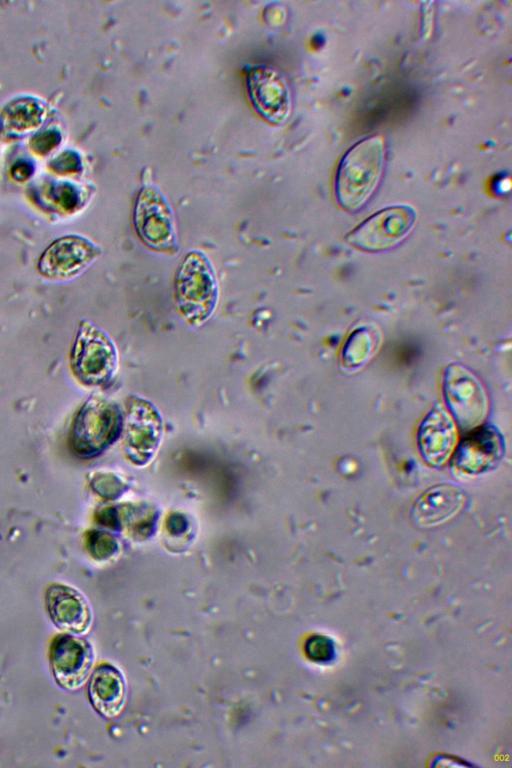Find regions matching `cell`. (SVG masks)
<instances>
[{"label": "cell", "mask_w": 512, "mask_h": 768, "mask_svg": "<svg viewBox=\"0 0 512 768\" xmlns=\"http://www.w3.org/2000/svg\"><path fill=\"white\" fill-rule=\"evenodd\" d=\"M465 502L466 496L458 487L437 485L426 490L415 501L411 519L420 526H433L454 517Z\"/></svg>", "instance_id": "obj_13"}, {"label": "cell", "mask_w": 512, "mask_h": 768, "mask_svg": "<svg viewBox=\"0 0 512 768\" xmlns=\"http://www.w3.org/2000/svg\"><path fill=\"white\" fill-rule=\"evenodd\" d=\"M415 211L408 206L383 209L361 223L346 237L357 249L377 252L389 249L400 242L412 229Z\"/></svg>", "instance_id": "obj_5"}, {"label": "cell", "mask_w": 512, "mask_h": 768, "mask_svg": "<svg viewBox=\"0 0 512 768\" xmlns=\"http://www.w3.org/2000/svg\"><path fill=\"white\" fill-rule=\"evenodd\" d=\"M443 393L448 408L462 429H474L481 423L487 412V397L480 382L466 368L459 364L447 367Z\"/></svg>", "instance_id": "obj_6"}, {"label": "cell", "mask_w": 512, "mask_h": 768, "mask_svg": "<svg viewBox=\"0 0 512 768\" xmlns=\"http://www.w3.org/2000/svg\"><path fill=\"white\" fill-rule=\"evenodd\" d=\"M377 344V335L367 327L354 330L346 340L341 362L346 368H357L364 364L373 353Z\"/></svg>", "instance_id": "obj_16"}, {"label": "cell", "mask_w": 512, "mask_h": 768, "mask_svg": "<svg viewBox=\"0 0 512 768\" xmlns=\"http://www.w3.org/2000/svg\"><path fill=\"white\" fill-rule=\"evenodd\" d=\"M50 663L58 684L73 690L84 683L91 667L92 653L84 640L59 635L51 645Z\"/></svg>", "instance_id": "obj_9"}, {"label": "cell", "mask_w": 512, "mask_h": 768, "mask_svg": "<svg viewBox=\"0 0 512 768\" xmlns=\"http://www.w3.org/2000/svg\"><path fill=\"white\" fill-rule=\"evenodd\" d=\"M174 295L189 324L199 326L210 318L218 301V283L205 254L192 251L185 256L175 275Z\"/></svg>", "instance_id": "obj_2"}, {"label": "cell", "mask_w": 512, "mask_h": 768, "mask_svg": "<svg viewBox=\"0 0 512 768\" xmlns=\"http://www.w3.org/2000/svg\"><path fill=\"white\" fill-rule=\"evenodd\" d=\"M167 520V527L171 532L179 533L187 527L186 519L180 514H173Z\"/></svg>", "instance_id": "obj_19"}, {"label": "cell", "mask_w": 512, "mask_h": 768, "mask_svg": "<svg viewBox=\"0 0 512 768\" xmlns=\"http://www.w3.org/2000/svg\"><path fill=\"white\" fill-rule=\"evenodd\" d=\"M46 606L54 624L65 632L83 633L90 625L91 613L86 600L69 586L51 585L46 592Z\"/></svg>", "instance_id": "obj_12"}, {"label": "cell", "mask_w": 512, "mask_h": 768, "mask_svg": "<svg viewBox=\"0 0 512 768\" xmlns=\"http://www.w3.org/2000/svg\"><path fill=\"white\" fill-rule=\"evenodd\" d=\"M384 162L380 137L363 139L343 157L336 174V198L340 206L354 211L363 206L379 181Z\"/></svg>", "instance_id": "obj_1"}, {"label": "cell", "mask_w": 512, "mask_h": 768, "mask_svg": "<svg viewBox=\"0 0 512 768\" xmlns=\"http://www.w3.org/2000/svg\"><path fill=\"white\" fill-rule=\"evenodd\" d=\"M7 113L17 116V120L3 125L2 128L8 130L9 134H18L37 126L41 121L43 110L41 106L32 101L16 102V104L7 107Z\"/></svg>", "instance_id": "obj_17"}, {"label": "cell", "mask_w": 512, "mask_h": 768, "mask_svg": "<svg viewBox=\"0 0 512 768\" xmlns=\"http://www.w3.org/2000/svg\"><path fill=\"white\" fill-rule=\"evenodd\" d=\"M502 452L503 439L496 429L474 428L458 446L454 465L465 474H479L494 466Z\"/></svg>", "instance_id": "obj_11"}, {"label": "cell", "mask_w": 512, "mask_h": 768, "mask_svg": "<svg viewBox=\"0 0 512 768\" xmlns=\"http://www.w3.org/2000/svg\"><path fill=\"white\" fill-rule=\"evenodd\" d=\"M307 656L316 662H327L334 656V646L330 639L324 636H313L305 645Z\"/></svg>", "instance_id": "obj_18"}, {"label": "cell", "mask_w": 512, "mask_h": 768, "mask_svg": "<svg viewBox=\"0 0 512 768\" xmlns=\"http://www.w3.org/2000/svg\"><path fill=\"white\" fill-rule=\"evenodd\" d=\"M456 443L454 422L446 410L436 404L423 419L417 433V444L423 459L440 466L451 455Z\"/></svg>", "instance_id": "obj_10"}, {"label": "cell", "mask_w": 512, "mask_h": 768, "mask_svg": "<svg viewBox=\"0 0 512 768\" xmlns=\"http://www.w3.org/2000/svg\"><path fill=\"white\" fill-rule=\"evenodd\" d=\"M122 428L118 406L108 400L93 399L82 408L74 423V449L84 456L96 455L117 439Z\"/></svg>", "instance_id": "obj_4"}, {"label": "cell", "mask_w": 512, "mask_h": 768, "mask_svg": "<svg viewBox=\"0 0 512 768\" xmlns=\"http://www.w3.org/2000/svg\"><path fill=\"white\" fill-rule=\"evenodd\" d=\"M89 698L95 710L105 717H114L125 702V683L114 667L102 665L92 674L89 682Z\"/></svg>", "instance_id": "obj_15"}, {"label": "cell", "mask_w": 512, "mask_h": 768, "mask_svg": "<svg viewBox=\"0 0 512 768\" xmlns=\"http://www.w3.org/2000/svg\"><path fill=\"white\" fill-rule=\"evenodd\" d=\"M71 366L84 384H104L117 368L116 347L105 332L84 321L74 343Z\"/></svg>", "instance_id": "obj_3"}, {"label": "cell", "mask_w": 512, "mask_h": 768, "mask_svg": "<svg viewBox=\"0 0 512 768\" xmlns=\"http://www.w3.org/2000/svg\"><path fill=\"white\" fill-rule=\"evenodd\" d=\"M151 193V207L148 208L143 199L138 200L136 227L139 236L151 249L161 252H172L175 239L171 215L163 199L155 192Z\"/></svg>", "instance_id": "obj_14"}, {"label": "cell", "mask_w": 512, "mask_h": 768, "mask_svg": "<svg viewBox=\"0 0 512 768\" xmlns=\"http://www.w3.org/2000/svg\"><path fill=\"white\" fill-rule=\"evenodd\" d=\"M162 419L157 409L141 398H131L126 418L125 454L136 465L153 457L162 436Z\"/></svg>", "instance_id": "obj_8"}, {"label": "cell", "mask_w": 512, "mask_h": 768, "mask_svg": "<svg viewBox=\"0 0 512 768\" xmlns=\"http://www.w3.org/2000/svg\"><path fill=\"white\" fill-rule=\"evenodd\" d=\"M101 254L90 240L68 235L55 240L41 254L39 272L50 280H69L79 275Z\"/></svg>", "instance_id": "obj_7"}]
</instances>
